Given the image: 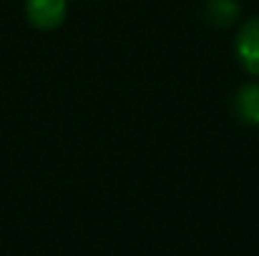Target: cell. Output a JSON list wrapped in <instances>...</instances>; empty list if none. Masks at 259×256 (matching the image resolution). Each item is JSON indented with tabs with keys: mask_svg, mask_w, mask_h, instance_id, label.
<instances>
[{
	"mask_svg": "<svg viewBox=\"0 0 259 256\" xmlns=\"http://www.w3.org/2000/svg\"><path fill=\"white\" fill-rule=\"evenodd\" d=\"M237 56L242 66L252 73L259 76V18H249L237 35Z\"/></svg>",
	"mask_w": 259,
	"mask_h": 256,
	"instance_id": "cell-1",
	"label": "cell"
},
{
	"mask_svg": "<svg viewBox=\"0 0 259 256\" xmlns=\"http://www.w3.org/2000/svg\"><path fill=\"white\" fill-rule=\"evenodd\" d=\"M28 20L40 28L51 30L58 28L66 18V0H28Z\"/></svg>",
	"mask_w": 259,
	"mask_h": 256,
	"instance_id": "cell-2",
	"label": "cell"
},
{
	"mask_svg": "<svg viewBox=\"0 0 259 256\" xmlns=\"http://www.w3.org/2000/svg\"><path fill=\"white\" fill-rule=\"evenodd\" d=\"M237 113L247 123H259V83H247L237 95Z\"/></svg>",
	"mask_w": 259,
	"mask_h": 256,
	"instance_id": "cell-3",
	"label": "cell"
},
{
	"mask_svg": "<svg viewBox=\"0 0 259 256\" xmlns=\"http://www.w3.org/2000/svg\"><path fill=\"white\" fill-rule=\"evenodd\" d=\"M239 15V3L234 0H209L206 3V18L217 25H229Z\"/></svg>",
	"mask_w": 259,
	"mask_h": 256,
	"instance_id": "cell-4",
	"label": "cell"
}]
</instances>
